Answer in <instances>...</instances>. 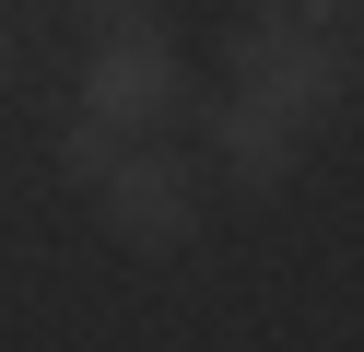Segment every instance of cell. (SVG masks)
Instances as JSON below:
<instances>
[{"label":"cell","instance_id":"cell-1","mask_svg":"<svg viewBox=\"0 0 364 352\" xmlns=\"http://www.w3.org/2000/svg\"><path fill=\"white\" fill-rule=\"evenodd\" d=\"M223 59H235V94H247V106L294 117V129L341 117V94H353V47H341V36H306L282 0H259V12L223 36Z\"/></svg>","mask_w":364,"mask_h":352},{"label":"cell","instance_id":"cell-2","mask_svg":"<svg viewBox=\"0 0 364 352\" xmlns=\"http://www.w3.org/2000/svg\"><path fill=\"white\" fill-rule=\"evenodd\" d=\"M95 211H106L118 247L176 258V247H200V164H188V153H118V164L95 176Z\"/></svg>","mask_w":364,"mask_h":352},{"label":"cell","instance_id":"cell-3","mask_svg":"<svg viewBox=\"0 0 364 352\" xmlns=\"http://www.w3.org/2000/svg\"><path fill=\"white\" fill-rule=\"evenodd\" d=\"M82 117H106V129H141V117H176L188 106V59H176L165 36H106L95 59H82Z\"/></svg>","mask_w":364,"mask_h":352},{"label":"cell","instance_id":"cell-4","mask_svg":"<svg viewBox=\"0 0 364 352\" xmlns=\"http://www.w3.org/2000/svg\"><path fill=\"white\" fill-rule=\"evenodd\" d=\"M200 141H212V164H223L235 188H282L294 153H306V129L270 117V106H247V94H212V106H200Z\"/></svg>","mask_w":364,"mask_h":352},{"label":"cell","instance_id":"cell-5","mask_svg":"<svg viewBox=\"0 0 364 352\" xmlns=\"http://www.w3.org/2000/svg\"><path fill=\"white\" fill-rule=\"evenodd\" d=\"M48 153H59V176H82V188H95L106 164L129 153V129H106V117H82V106H71V117H59V141H48Z\"/></svg>","mask_w":364,"mask_h":352},{"label":"cell","instance_id":"cell-6","mask_svg":"<svg viewBox=\"0 0 364 352\" xmlns=\"http://www.w3.org/2000/svg\"><path fill=\"white\" fill-rule=\"evenodd\" d=\"M82 12H95V23H141L153 0H82Z\"/></svg>","mask_w":364,"mask_h":352},{"label":"cell","instance_id":"cell-7","mask_svg":"<svg viewBox=\"0 0 364 352\" xmlns=\"http://www.w3.org/2000/svg\"><path fill=\"white\" fill-rule=\"evenodd\" d=\"M0 70H12V12H0Z\"/></svg>","mask_w":364,"mask_h":352}]
</instances>
